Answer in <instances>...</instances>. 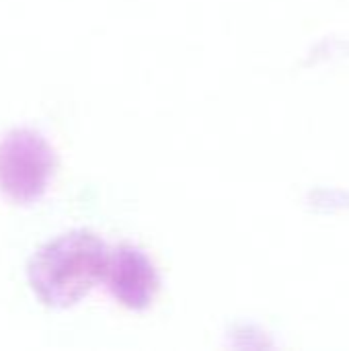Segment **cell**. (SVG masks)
Returning <instances> with one entry per match:
<instances>
[]
</instances>
